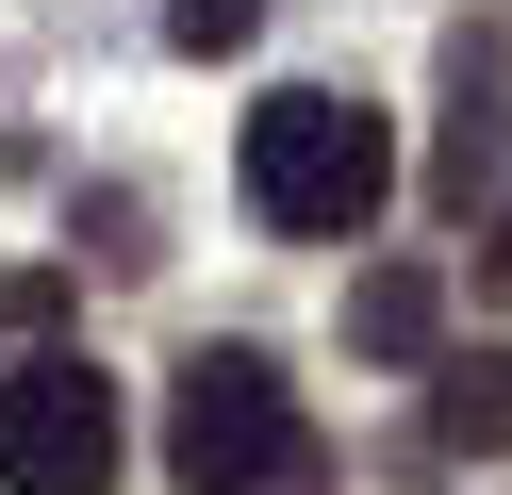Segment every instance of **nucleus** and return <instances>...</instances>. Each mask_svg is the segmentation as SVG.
I'll use <instances>...</instances> for the list:
<instances>
[{"mask_svg":"<svg viewBox=\"0 0 512 495\" xmlns=\"http://www.w3.org/2000/svg\"><path fill=\"white\" fill-rule=\"evenodd\" d=\"M232 182H248V215L265 231H364L380 198H397V116H364V99H331V83H281L265 116H248V149H232Z\"/></svg>","mask_w":512,"mask_h":495,"instance_id":"obj_1","label":"nucleus"},{"mask_svg":"<svg viewBox=\"0 0 512 495\" xmlns=\"http://www.w3.org/2000/svg\"><path fill=\"white\" fill-rule=\"evenodd\" d=\"M298 462H314V429H298V396H281L265 347H199L182 363V396H166V479L182 495H265Z\"/></svg>","mask_w":512,"mask_h":495,"instance_id":"obj_2","label":"nucleus"},{"mask_svg":"<svg viewBox=\"0 0 512 495\" xmlns=\"http://www.w3.org/2000/svg\"><path fill=\"white\" fill-rule=\"evenodd\" d=\"M116 380L83 347H17V380H0V495H100L116 479Z\"/></svg>","mask_w":512,"mask_h":495,"instance_id":"obj_3","label":"nucleus"},{"mask_svg":"<svg viewBox=\"0 0 512 495\" xmlns=\"http://www.w3.org/2000/svg\"><path fill=\"white\" fill-rule=\"evenodd\" d=\"M430 330H446V281H430V264H380V281L347 297V347H364V363H430Z\"/></svg>","mask_w":512,"mask_h":495,"instance_id":"obj_4","label":"nucleus"},{"mask_svg":"<svg viewBox=\"0 0 512 495\" xmlns=\"http://www.w3.org/2000/svg\"><path fill=\"white\" fill-rule=\"evenodd\" d=\"M430 429H446V462H496V446H512V363L463 347V363L430 380Z\"/></svg>","mask_w":512,"mask_h":495,"instance_id":"obj_5","label":"nucleus"},{"mask_svg":"<svg viewBox=\"0 0 512 495\" xmlns=\"http://www.w3.org/2000/svg\"><path fill=\"white\" fill-rule=\"evenodd\" d=\"M67 264H0V363H17V347H67Z\"/></svg>","mask_w":512,"mask_h":495,"instance_id":"obj_6","label":"nucleus"},{"mask_svg":"<svg viewBox=\"0 0 512 495\" xmlns=\"http://www.w3.org/2000/svg\"><path fill=\"white\" fill-rule=\"evenodd\" d=\"M248 33H265V0H166V50H199V66L248 50Z\"/></svg>","mask_w":512,"mask_h":495,"instance_id":"obj_7","label":"nucleus"}]
</instances>
